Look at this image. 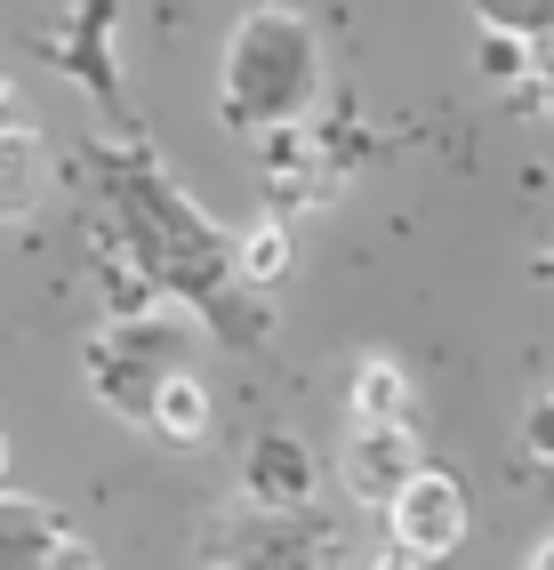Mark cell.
I'll return each mask as SVG.
<instances>
[{"label":"cell","instance_id":"obj_10","mask_svg":"<svg viewBox=\"0 0 554 570\" xmlns=\"http://www.w3.org/2000/svg\"><path fill=\"white\" fill-rule=\"evenodd\" d=\"M226 570H321V547L298 539V514H266L249 530V547L226 554Z\"/></svg>","mask_w":554,"mask_h":570},{"label":"cell","instance_id":"obj_3","mask_svg":"<svg viewBox=\"0 0 554 570\" xmlns=\"http://www.w3.org/2000/svg\"><path fill=\"white\" fill-rule=\"evenodd\" d=\"M386 530H394V547H410L426 562L458 554L466 547V490H458V474L451 466H418L386 499Z\"/></svg>","mask_w":554,"mask_h":570},{"label":"cell","instance_id":"obj_1","mask_svg":"<svg viewBox=\"0 0 554 570\" xmlns=\"http://www.w3.org/2000/svg\"><path fill=\"white\" fill-rule=\"evenodd\" d=\"M321 97V32L298 9H249L217 65V121L241 137H281L298 129Z\"/></svg>","mask_w":554,"mask_h":570},{"label":"cell","instance_id":"obj_4","mask_svg":"<svg viewBox=\"0 0 554 570\" xmlns=\"http://www.w3.org/2000/svg\"><path fill=\"white\" fill-rule=\"evenodd\" d=\"M418 466H426V459H418L410 417H386V426H362V417H354V434H346V490H354L362 507L386 514V499H394Z\"/></svg>","mask_w":554,"mask_h":570},{"label":"cell","instance_id":"obj_16","mask_svg":"<svg viewBox=\"0 0 554 570\" xmlns=\"http://www.w3.org/2000/svg\"><path fill=\"white\" fill-rule=\"evenodd\" d=\"M57 570H105V562H97V554H89V547H81V539H72V547H65V562H57Z\"/></svg>","mask_w":554,"mask_h":570},{"label":"cell","instance_id":"obj_8","mask_svg":"<svg viewBox=\"0 0 554 570\" xmlns=\"http://www.w3.org/2000/svg\"><path fill=\"white\" fill-rule=\"evenodd\" d=\"M137 426H154V434H161V442H177V450H201V442H209V386H201L194 370L161 377Z\"/></svg>","mask_w":554,"mask_h":570},{"label":"cell","instance_id":"obj_12","mask_svg":"<svg viewBox=\"0 0 554 570\" xmlns=\"http://www.w3.org/2000/svg\"><path fill=\"white\" fill-rule=\"evenodd\" d=\"M483 32H514V41H554V0H466Z\"/></svg>","mask_w":554,"mask_h":570},{"label":"cell","instance_id":"obj_18","mask_svg":"<svg viewBox=\"0 0 554 570\" xmlns=\"http://www.w3.org/2000/svg\"><path fill=\"white\" fill-rule=\"evenodd\" d=\"M0 490H9V434H0Z\"/></svg>","mask_w":554,"mask_h":570},{"label":"cell","instance_id":"obj_14","mask_svg":"<svg viewBox=\"0 0 554 570\" xmlns=\"http://www.w3.org/2000/svg\"><path fill=\"white\" fill-rule=\"evenodd\" d=\"M523 450H531V459H554V394L531 402V417H523Z\"/></svg>","mask_w":554,"mask_h":570},{"label":"cell","instance_id":"obj_6","mask_svg":"<svg viewBox=\"0 0 554 570\" xmlns=\"http://www.w3.org/2000/svg\"><path fill=\"white\" fill-rule=\"evenodd\" d=\"M72 547V530L49 499H24V490H0V570H57Z\"/></svg>","mask_w":554,"mask_h":570},{"label":"cell","instance_id":"obj_13","mask_svg":"<svg viewBox=\"0 0 554 570\" xmlns=\"http://www.w3.org/2000/svg\"><path fill=\"white\" fill-rule=\"evenodd\" d=\"M531 49H538V41H514V32H483V49H474V65H483L491 81L523 89V81H531Z\"/></svg>","mask_w":554,"mask_h":570},{"label":"cell","instance_id":"obj_2","mask_svg":"<svg viewBox=\"0 0 554 570\" xmlns=\"http://www.w3.org/2000/svg\"><path fill=\"white\" fill-rule=\"evenodd\" d=\"M185 354H194V314H177V306H145V314H121V322L89 346V377H97V394L113 402V410L145 417L154 386L185 370Z\"/></svg>","mask_w":554,"mask_h":570},{"label":"cell","instance_id":"obj_11","mask_svg":"<svg viewBox=\"0 0 554 570\" xmlns=\"http://www.w3.org/2000/svg\"><path fill=\"white\" fill-rule=\"evenodd\" d=\"M234 274H241L249 289H274V282L289 274V225H281V217H266V225H249V234H241Z\"/></svg>","mask_w":554,"mask_h":570},{"label":"cell","instance_id":"obj_15","mask_svg":"<svg viewBox=\"0 0 554 570\" xmlns=\"http://www.w3.org/2000/svg\"><path fill=\"white\" fill-rule=\"evenodd\" d=\"M369 570H434V562H426V554H410V547H386V554L369 562Z\"/></svg>","mask_w":554,"mask_h":570},{"label":"cell","instance_id":"obj_7","mask_svg":"<svg viewBox=\"0 0 554 570\" xmlns=\"http://www.w3.org/2000/svg\"><path fill=\"white\" fill-rule=\"evenodd\" d=\"M41 202H49V145H41V129L0 121V225H24Z\"/></svg>","mask_w":554,"mask_h":570},{"label":"cell","instance_id":"obj_5","mask_svg":"<svg viewBox=\"0 0 554 570\" xmlns=\"http://www.w3.org/2000/svg\"><path fill=\"white\" fill-rule=\"evenodd\" d=\"M314 450L298 434H257L249 442V459H241V490H249V507L257 514H306L314 507Z\"/></svg>","mask_w":554,"mask_h":570},{"label":"cell","instance_id":"obj_19","mask_svg":"<svg viewBox=\"0 0 554 570\" xmlns=\"http://www.w3.org/2000/svg\"><path fill=\"white\" fill-rule=\"evenodd\" d=\"M0 97H9V89H0Z\"/></svg>","mask_w":554,"mask_h":570},{"label":"cell","instance_id":"obj_9","mask_svg":"<svg viewBox=\"0 0 554 570\" xmlns=\"http://www.w3.org/2000/svg\"><path fill=\"white\" fill-rule=\"evenodd\" d=\"M346 410L362 426H386V417H410V370L394 354H362L354 362V386H346Z\"/></svg>","mask_w":554,"mask_h":570},{"label":"cell","instance_id":"obj_17","mask_svg":"<svg viewBox=\"0 0 554 570\" xmlns=\"http://www.w3.org/2000/svg\"><path fill=\"white\" fill-rule=\"evenodd\" d=\"M523 570H554V539H538V547H531V562H523Z\"/></svg>","mask_w":554,"mask_h":570}]
</instances>
